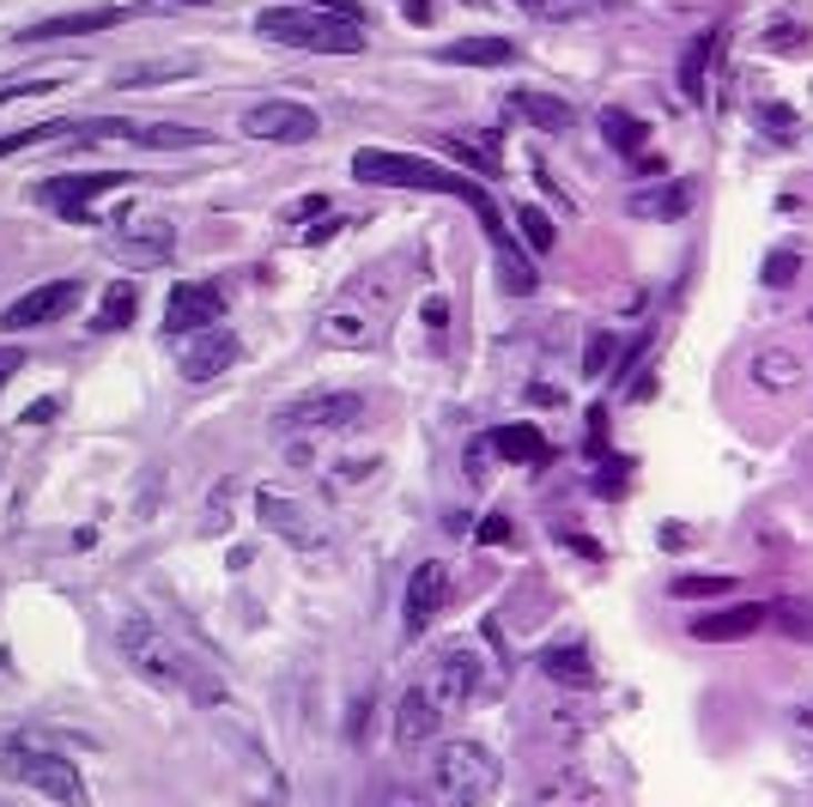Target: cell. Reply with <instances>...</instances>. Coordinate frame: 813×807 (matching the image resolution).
Instances as JSON below:
<instances>
[{"instance_id":"6da1fadb","label":"cell","mask_w":813,"mask_h":807,"mask_svg":"<svg viewBox=\"0 0 813 807\" xmlns=\"http://www.w3.org/2000/svg\"><path fill=\"white\" fill-rule=\"evenodd\" d=\"M353 176H358V182H383V189H425V194H456V201H468L474 213H480L486 238L498 243V255H505L510 292H535V268L516 255V243H510V231H505V213H498L492 194H486L474 176H456V171H444V164L419 159V152H395V147L358 152V159H353Z\"/></svg>"},{"instance_id":"7a4b0ae2","label":"cell","mask_w":813,"mask_h":807,"mask_svg":"<svg viewBox=\"0 0 813 807\" xmlns=\"http://www.w3.org/2000/svg\"><path fill=\"white\" fill-rule=\"evenodd\" d=\"M255 31L274 37L286 49H316V56H353L365 43V24L358 19H341L328 7H309V0H286V7H267L255 19Z\"/></svg>"},{"instance_id":"3957f363","label":"cell","mask_w":813,"mask_h":807,"mask_svg":"<svg viewBox=\"0 0 813 807\" xmlns=\"http://www.w3.org/2000/svg\"><path fill=\"white\" fill-rule=\"evenodd\" d=\"M115 637H122V656L134 662V668L146 674L152 686L189 693L195 705H219V680L206 686V680H201V668H195V662H189L183 649H176L159 626H146V619H122V632H115Z\"/></svg>"},{"instance_id":"277c9868","label":"cell","mask_w":813,"mask_h":807,"mask_svg":"<svg viewBox=\"0 0 813 807\" xmlns=\"http://www.w3.org/2000/svg\"><path fill=\"white\" fill-rule=\"evenodd\" d=\"M437 796L449 807H486L498 796V759L480 747V740H449V747H437Z\"/></svg>"},{"instance_id":"5b68a950","label":"cell","mask_w":813,"mask_h":807,"mask_svg":"<svg viewBox=\"0 0 813 807\" xmlns=\"http://www.w3.org/2000/svg\"><path fill=\"white\" fill-rule=\"evenodd\" d=\"M0 777H12V784L37 789V796H49V801H61V807H85V784H80V771H73L68 759H55V753L7 747V753H0Z\"/></svg>"},{"instance_id":"8992f818","label":"cell","mask_w":813,"mask_h":807,"mask_svg":"<svg viewBox=\"0 0 813 807\" xmlns=\"http://www.w3.org/2000/svg\"><path fill=\"white\" fill-rule=\"evenodd\" d=\"M243 134L267 140V147H304V140L322 134V115L309 110V103L267 98V103H255V110H243Z\"/></svg>"},{"instance_id":"52a82bcc","label":"cell","mask_w":813,"mask_h":807,"mask_svg":"<svg viewBox=\"0 0 813 807\" xmlns=\"http://www.w3.org/2000/svg\"><path fill=\"white\" fill-rule=\"evenodd\" d=\"M365 420V401L353 395V389H328V395H304L292 401V407L274 413L280 432H346V425Z\"/></svg>"},{"instance_id":"ba28073f","label":"cell","mask_w":813,"mask_h":807,"mask_svg":"<svg viewBox=\"0 0 813 807\" xmlns=\"http://www.w3.org/2000/svg\"><path fill=\"white\" fill-rule=\"evenodd\" d=\"M80 292L85 285L80 280H49V285H37V292H24L19 304H7L0 310V329H43V322H61L73 304H80Z\"/></svg>"},{"instance_id":"9c48e42d","label":"cell","mask_w":813,"mask_h":807,"mask_svg":"<svg viewBox=\"0 0 813 807\" xmlns=\"http://www.w3.org/2000/svg\"><path fill=\"white\" fill-rule=\"evenodd\" d=\"M219 316H225V292L219 285H176L171 304H164V341L219 329Z\"/></svg>"},{"instance_id":"30bf717a","label":"cell","mask_w":813,"mask_h":807,"mask_svg":"<svg viewBox=\"0 0 813 807\" xmlns=\"http://www.w3.org/2000/svg\"><path fill=\"white\" fill-rule=\"evenodd\" d=\"M176 364H183L189 383H206V376H219V371H231V364H237V334H231V329L183 334V341H176Z\"/></svg>"},{"instance_id":"8fae6325","label":"cell","mask_w":813,"mask_h":807,"mask_svg":"<svg viewBox=\"0 0 813 807\" xmlns=\"http://www.w3.org/2000/svg\"><path fill=\"white\" fill-rule=\"evenodd\" d=\"M449 602V571L437 565V558H425L419 571L407 577V607H402V626H407V637H419L425 626L437 619V607Z\"/></svg>"},{"instance_id":"7c38bea8","label":"cell","mask_w":813,"mask_h":807,"mask_svg":"<svg viewBox=\"0 0 813 807\" xmlns=\"http://www.w3.org/2000/svg\"><path fill=\"white\" fill-rule=\"evenodd\" d=\"M128 176H115V171H92V176H55V182H43V201L55 206V213H68V219H92V201L98 194H115Z\"/></svg>"},{"instance_id":"4fadbf2b","label":"cell","mask_w":813,"mask_h":807,"mask_svg":"<svg viewBox=\"0 0 813 807\" xmlns=\"http://www.w3.org/2000/svg\"><path fill=\"white\" fill-rule=\"evenodd\" d=\"M110 24H122V7H92V12H61V19H43L31 24V31H19V43H55V37H92V31H110Z\"/></svg>"},{"instance_id":"5bb4252c","label":"cell","mask_w":813,"mask_h":807,"mask_svg":"<svg viewBox=\"0 0 813 807\" xmlns=\"http://www.w3.org/2000/svg\"><path fill=\"white\" fill-rule=\"evenodd\" d=\"M765 619H771V607L741 602V607H722V614H699L692 619V637H699V644H734V637L759 632Z\"/></svg>"},{"instance_id":"9a60e30c","label":"cell","mask_w":813,"mask_h":807,"mask_svg":"<svg viewBox=\"0 0 813 807\" xmlns=\"http://www.w3.org/2000/svg\"><path fill=\"white\" fill-rule=\"evenodd\" d=\"M316 334L328 346H370V334H377V310H365L358 297H353V304H334V310H322Z\"/></svg>"},{"instance_id":"2e32d148","label":"cell","mask_w":813,"mask_h":807,"mask_svg":"<svg viewBox=\"0 0 813 807\" xmlns=\"http://www.w3.org/2000/svg\"><path fill=\"white\" fill-rule=\"evenodd\" d=\"M692 201H699V189H692L687 176H674V182H662V189L631 194V213H638V219H687Z\"/></svg>"},{"instance_id":"e0dca14e","label":"cell","mask_w":813,"mask_h":807,"mask_svg":"<svg viewBox=\"0 0 813 807\" xmlns=\"http://www.w3.org/2000/svg\"><path fill=\"white\" fill-rule=\"evenodd\" d=\"M449 68H510L516 61V43L510 37H461V43L437 49Z\"/></svg>"},{"instance_id":"ac0fdd59","label":"cell","mask_w":813,"mask_h":807,"mask_svg":"<svg viewBox=\"0 0 813 807\" xmlns=\"http://www.w3.org/2000/svg\"><path fill=\"white\" fill-rule=\"evenodd\" d=\"M262 516L280 528L292 546H316L322 541V523L304 511V504H292V498H274V492H262Z\"/></svg>"},{"instance_id":"d6986e66","label":"cell","mask_w":813,"mask_h":807,"mask_svg":"<svg viewBox=\"0 0 813 807\" xmlns=\"http://www.w3.org/2000/svg\"><path fill=\"white\" fill-rule=\"evenodd\" d=\"M510 115L535 122L540 134H565V128H571V103L547 98V91H510Z\"/></svg>"},{"instance_id":"ffe728a7","label":"cell","mask_w":813,"mask_h":807,"mask_svg":"<svg viewBox=\"0 0 813 807\" xmlns=\"http://www.w3.org/2000/svg\"><path fill=\"white\" fill-rule=\"evenodd\" d=\"M395 735H402V747H419V740L437 735V693H413L402 698V710H395Z\"/></svg>"},{"instance_id":"44dd1931","label":"cell","mask_w":813,"mask_h":807,"mask_svg":"<svg viewBox=\"0 0 813 807\" xmlns=\"http://www.w3.org/2000/svg\"><path fill=\"white\" fill-rule=\"evenodd\" d=\"M128 140H140V147H164V152L213 147V134H206V128H183V122H134V134H128Z\"/></svg>"},{"instance_id":"7402d4cb","label":"cell","mask_w":813,"mask_h":807,"mask_svg":"<svg viewBox=\"0 0 813 807\" xmlns=\"http://www.w3.org/2000/svg\"><path fill=\"white\" fill-rule=\"evenodd\" d=\"M753 383L771 389V395H783V389L802 383V359H795L790 346H765V353L753 359Z\"/></svg>"},{"instance_id":"603a6c76","label":"cell","mask_w":813,"mask_h":807,"mask_svg":"<svg viewBox=\"0 0 813 807\" xmlns=\"http://www.w3.org/2000/svg\"><path fill=\"white\" fill-rule=\"evenodd\" d=\"M437 698H449V705H468L474 693H480V662L468 656V649H456V656H444V668H437Z\"/></svg>"},{"instance_id":"cb8c5ba5","label":"cell","mask_w":813,"mask_h":807,"mask_svg":"<svg viewBox=\"0 0 813 807\" xmlns=\"http://www.w3.org/2000/svg\"><path fill=\"white\" fill-rule=\"evenodd\" d=\"M492 450L505 455V462H522V467H535V462H547V437L535 432V425H498L492 432Z\"/></svg>"},{"instance_id":"d4e9b609","label":"cell","mask_w":813,"mask_h":807,"mask_svg":"<svg viewBox=\"0 0 813 807\" xmlns=\"http://www.w3.org/2000/svg\"><path fill=\"white\" fill-rule=\"evenodd\" d=\"M540 668H547L552 680H565V686H596V668H589V649L583 644L547 649V656H540Z\"/></svg>"},{"instance_id":"484cf974","label":"cell","mask_w":813,"mask_h":807,"mask_svg":"<svg viewBox=\"0 0 813 807\" xmlns=\"http://www.w3.org/2000/svg\"><path fill=\"white\" fill-rule=\"evenodd\" d=\"M601 134H608L626 159H638V152L650 147V122H638L631 110H601Z\"/></svg>"},{"instance_id":"4316f807","label":"cell","mask_w":813,"mask_h":807,"mask_svg":"<svg viewBox=\"0 0 813 807\" xmlns=\"http://www.w3.org/2000/svg\"><path fill=\"white\" fill-rule=\"evenodd\" d=\"M134 310H140V292H134V285H110V292H103V304H98V316H92V334L128 329V322H134Z\"/></svg>"},{"instance_id":"83f0119b","label":"cell","mask_w":813,"mask_h":807,"mask_svg":"<svg viewBox=\"0 0 813 807\" xmlns=\"http://www.w3.org/2000/svg\"><path fill=\"white\" fill-rule=\"evenodd\" d=\"M516 231L528 238V250H535V255H552V243H559V225H552L540 206H516Z\"/></svg>"},{"instance_id":"f1b7e54d","label":"cell","mask_w":813,"mask_h":807,"mask_svg":"<svg viewBox=\"0 0 813 807\" xmlns=\"http://www.w3.org/2000/svg\"><path fill=\"white\" fill-rule=\"evenodd\" d=\"M711 56H717V43H711V37H699V43L687 49V61H680V91H687L692 103L704 98V68H711Z\"/></svg>"},{"instance_id":"f546056e","label":"cell","mask_w":813,"mask_h":807,"mask_svg":"<svg viewBox=\"0 0 813 807\" xmlns=\"http://www.w3.org/2000/svg\"><path fill=\"white\" fill-rule=\"evenodd\" d=\"M195 73V61H152V68H128L115 73V85H152V80H189Z\"/></svg>"},{"instance_id":"4dcf8cb0","label":"cell","mask_w":813,"mask_h":807,"mask_svg":"<svg viewBox=\"0 0 813 807\" xmlns=\"http://www.w3.org/2000/svg\"><path fill=\"white\" fill-rule=\"evenodd\" d=\"M795 273H802V255H795V250H778L765 268H759V280H765L771 292H783V285H795Z\"/></svg>"},{"instance_id":"1f68e13d","label":"cell","mask_w":813,"mask_h":807,"mask_svg":"<svg viewBox=\"0 0 813 807\" xmlns=\"http://www.w3.org/2000/svg\"><path fill=\"white\" fill-rule=\"evenodd\" d=\"M734 589V577H680L674 583V595H729Z\"/></svg>"},{"instance_id":"d6a6232c","label":"cell","mask_w":813,"mask_h":807,"mask_svg":"<svg viewBox=\"0 0 813 807\" xmlns=\"http://www.w3.org/2000/svg\"><path fill=\"white\" fill-rule=\"evenodd\" d=\"M608 359H613V334H589L583 371H589V376H601V371H608Z\"/></svg>"},{"instance_id":"836d02e7","label":"cell","mask_w":813,"mask_h":807,"mask_svg":"<svg viewBox=\"0 0 813 807\" xmlns=\"http://www.w3.org/2000/svg\"><path fill=\"white\" fill-rule=\"evenodd\" d=\"M510 541V516H486L480 523V546H505Z\"/></svg>"},{"instance_id":"e575fe53","label":"cell","mask_w":813,"mask_h":807,"mask_svg":"<svg viewBox=\"0 0 813 807\" xmlns=\"http://www.w3.org/2000/svg\"><path fill=\"white\" fill-rule=\"evenodd\" d=\"M19 364H24V346H0V389L19 376Z\"/></svg>"},{"instance_id":"d590c367","label":"cell","mask_w":813,"mask_h":807,"mask_svg":"<svg viewBox=\"0 0 813 807\" xmlns=\"http://www.w3.org/2000/svg\"><path fill=\"white\" fill-rule=\"evenodd\" d=\"M402 12L413 24H431V7H425V0H402Z\"/></svg>"},{"instance_id":"8d00e7d4","label":"cell","mask_w":813,"mask_h":807,"mask_svg":"<svg viewBox=\"0 0 813 807\" xmlns=\"http://www.w3.org/2000/svg\"><path fill=\"white\" fill-rule=\"evenodd\" d=\"M516 7H528V12H540V7H547V0H516Z\"/></svg>"},{"instance_id":"74e56055","label":"cell","mask_w":813,"mask_h":807,"mask_svg":"<svg viewBox=\"0 0 813 807\" xmlns=\"http://www.w3.org/2000/svg\"><path fill=\"white\" fill-rule=\"evenodd\" d=\"M176 7H206V0H176Z\"/></svg>"},{"instance_id":"f35d334b","label":"cell","mask_w":813,"mask_h":807,"mask_svg":"<svg viewBox=\"0 0 813 807\" xmlns=\"http://www.w3.org/2000/svg\"><path fill=\"white\" fill-rule=\"evenodd\" d=\"M802 728H813V710H802Z\"/></svg>"}]
</instances>
